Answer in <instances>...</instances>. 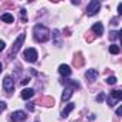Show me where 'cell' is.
Returning a JSON list of instances; mask_svg holds the SVG:
<instances>
[{"label": "cell", "mask_w": 122, "mask_h": 122, "mask_svg": "<svg viewBox=\"0 0 122 122\" xmlns=\"http://www.w3.org/2000/svg\"><path fill=\"white\" fill-rule=\"evenodd\" d=\"M118 13H119V15H122V5H121V3L118 5Z\"/></svg>", "instance_id": "cell-27"}, {"label": "cell", "mask_w": 122, "mask_h": 122, "mask_svg": "<svg viewBox=\"0 0 122 122\" xmlns=\"http://www.w3.org/2000/svg\"><path fill=\"white\" fill-rule=\"evenodd\" d=\"M33 95H35L33 89H23L22 91V99H30Z\"/></svg>", "instance_id": "cell-11"}, {"label": "cell", "mask_w": 122, "mask_h": 122, "mask_svg": "<svg viewBox=\"0 0 122 122\" xmlns=\"http://www.w3.org/2000/svg\"><path fill=\"white\" fill-rule=\"evenodd\" d=\"M53 39H55V45L60 46V33H59V30H53Z\"/></svg>", "instance_id": "cell-18"}, {"label": "cell", "mask_w": 122, "mask_h": 122, "mask_svg": "<svg viewBox=\"0 0 122 122\" xmlns=\"http://www.w3.org/2000/svg\"><path fill=\"white\" fill-rule=\"evenodd\" d=\"M36 122H37V121H36Z\"/></svg>", "instance_id": "cell-31"}, {"label": "cell", "mask_w": 122, "mask_h": 122, "mask_svg": "<svg viewBox=\"0 0 122 122\" xmlns=\"http://www.w3.org/2000/svg\"><path fill=\"white\" fill-rule=\"evenodd\" d=\"M39 102H40L42 105H45V106H52V105L55 103V99L50 98V96H45V98H40Z\"/></svg>", "instance_id": "cell-9"}, {"label": "cell", "mask_w": 122, "mask_h": 122, "mask_svg": "<svg viewBox=\"0 0 122 122\" xmlns=\"http://www.w3.org/2000/svg\"><path fill=\"white\" fill-rule=\"evenodd\" d=\"M72 95H73V89L66 88V89H65V92H63V95H62V101H68Z\"/></svg>", "instance_id": "cell-14"}, {"label": "cell", "mask_w": 122, "mask_h": 122, "mask_svg": "<svg viewBox=\"0 0 122 122\" xmlns=\"http://www.w3.org/2000/svg\"><path fill=\"white\" fill-rule=\"evenodd\" d=\"M27 118V115L23 112V111H16L10 115V121L12 122H25Z\"/></svg>", "instance_id": "cell-5"}, {"label": "cell", "mask_w": 122, "mask_h": 122, "mask_svg": "<svg viewBox=\"0 0 122 122\" xmlns=\"http://www.w3.org/2000/svg\"><path fill=\"white\" fill-rule=\"evenodd\" d=\"M106 83H108V85H115V83H116V78H115V76L108 78V79H106Z\"/></svg>", "instance_id": "cell-21"}, {"label": "cell", "mask_w": 122, "mask_h": 122, "mask_svg": "<svg viewBox=\"0 0 122 122\" xmlns=\"http://www.w3.org/2000/svg\"><path fill=\"white\" fill-rule=\"evenodd\" d=\"M2 20L5 22V23H13V16L10 15V13H5V15H2Z\"/></svg>", "instance_id": "cell-16"}, {"label": "cell", "mask_w": 122, "mask_h": 122, "mask_svg": "<svg viewBox=\"0 0 122 122\" xmlns=\"http://www.w3.org/2000/svg\"><path fill=\"white\" fill-rule=\"evenodd\" d=\"M5 108H6V103H5V102H0V112H2Z\"/></svg>", "instance_id": "cell-25"}, {"label": "cell", "mask_w": 122, "mask_h": 122, "mask_svg": "<svg viewBox=\"0 0 122 122\" xmlns=\"http://www.w3.org/2000/svg\"><path fill=\"white\" fill-rule=\"evenodd\" d=\"M3 88H5L7 92H12V91H13V88H15V83H13V79H12V76H6V78L3 79Z\"/></svg>", "instance_id": "cell-6"}, {"label": "cell", "mask_w": 122, "mask_h": 122, "mask_svg": "<svg viewBox=\"0 0 122 122\" xmlns=\"http://www.w3.org/2000/svg\"><path fill=\"white\" fill-rule=\"evenodd\" d=\"M23 55H25V59L27 60V62H36V59H37V52H36V49H33V47L26 49Z\"/></svg>", "instance_id": "cell-4"}, {"label": "cell", "mask_w": 122, "mask_h": 122, "mask_svg": "<svg viewBox=\"0 0 122 122\" xmlns=\"http://www.w3.org/2000/svg\"><path fill=\"white\" fill-rule=\"evenodd\" d=\"M109 52H111L112 55H118V53L121 52V49H119V46H116V45H111V46H109Z\"/></svg>", "instance_id": "cell-19"}, {"label": "cell", "mask_w": 122, "mask_h": 122, "mask_svg": "<svg viewBox=\"0 0 122 122\" xmlns=\"http://www.w3.org/2000/svg\"><path fill=\"white\" fill-rule=\"evenodd\" d=\"M59 73L63 75V76H69V75L72 73V71H71V68H69L68 65H60V66H59Z\"/></svg>", "instance_id": "cell-8"}, {"label": "cell", "mask_w": 122, "mask_h": 122, "mask_svg": "<svg viewBox=\"0 0 122 122\" xmlns=\"http://www.w3.org/2000/svg\"><path fill=\"white\" fill-rule=\"evenodd\" d=\"M121 113H122V108H121V106H119V108H118V109H116V115H121Z\"/></svg>", "instance_id": "cell-28"}, {"label": "cell", "mask_w": 122, "mask_h": 122, "mask_svg": "<svg viewBox=\"0 0 122 122\" xmlns=\"http://www.w3.org/2000/svg\"><path fill=\"white\" fill-rule=\"evenodd\" d=\"M63 83L68 85L71 89H78V88H79V83H78L76 81H63Z\"/></svg>", "instance_id": "cell-17"}, {"label": "cell", "mask_w": 122, "mask_h": 122, "mask_svg": "<svg viewBox=\"0 0 122 122\" xmlns=\"http://www.w3.org/2000/svg\"><path fill=\"white\" fill-rule=\"evenodd\" d=\"M5 46H6V43H5L3 40H0V52H3V50H5Z\"/></svg>", "instance_id": "cell-23"}, {"label": "cell", "mask_w": 122, "mask_h": 122, "mask_svg": "<svg viewBox=\"0 0 122 122\" xmlns=\"http://www.w3.org/2000/svg\"><path fill=\"white\" fill-rule=\"evenodd\" d=\"M92 30H93L96 35H99V36H101V35L103 33V26H102V23H99V22H98V23H95V25L92 26Z\"/></svg>", "instance_id": "cell-12"}, {"label": "cell", "mask_w": 122, "mask_h": 122, "mask_svg": "<svg viewBox=\"0 0 122 122\" xmlns=\"http://www.w3.org/2000/svg\"><path fill=\"white\" fill-rule=\"evenodd\" d=\"M98 76H99V72H98L96 69H88V72H86V79H88V81L95 82V81L98 79Z\"/></svg>", "instance_id": "cell-7"}, {"label": "cell", "mask_w": 122, "mask_h": 122, "mask_svg": "<svg viewBox=\"0 0 122 122\" xmlns=\"http://www.w3.org/2000/svg\"><path fill=\"white\" fill-rule=\"evenodd\" d=\"M27 109H30V111H33V103H27Z\"/></svg>", "instance_id": "cell-29"}, {"label": "cell", "mask_w": 122, "mask_h": 122, "mask_svg": "<svg viewBox=\"0 0 122 122\" xmlns=\"http://www.w3.org/2000/svg\"><path fill=\"white\" fill-rule=\"evenodd\" d=\"M111 96H112L113 99H116V101H121V99H122V91L115 89V91H112V92H111Z\"/></svg>", "instance_id": "cell-15"}, {"label": "cell", "mask_w": 122, "mask_h": 122, "mask_svg": "<svg viewBox=\"0 0 122 122\" xmlns=\"http://www.w3.org/2000/svg\"><path fill=\"white\" fill-rule=\"evenodd\" d=\"M103 98H105V95H103V93H101V95H98V98H96V99L101 102V101H103Z\"/></svg>", "instance_id": "cell-26"}, {"label": "cell", "mask_w": 122, "mask_h": 122, "mask_svg": "<svg viewBox=\"0 0 122 122\" xmlns=\"http://www.w3.org/2000/svg\"><path fill=\"white\" fill-rule=\"evenodd\" d=\"M73 65H75L76 68H81V66L83 65V57H82V53H78V55L75 56V59H73Z\"/></svg>", "instance_id": "cell-10"}, {"label": "cell", "mask_w": 122, "mask_h": 122, "mask_svg": "<svg viewBox=\"0 0 122 122\" xmlns=\"http://www.w3.org/2000/svg\"><path fill=\"white\" fill-rule=\"evenodd\" d=\"M29 82H30V79H29V78H25V79L22 81V85H27Z\"/></svg>", "instance_id": "cell-24"}, {"label": "cell", "mask_w": 122, "mask_h": 122, "mask_svg": "<svg viewBox=\"0 0 122 122\" xmlns=\"http://www.w3.org/2000/svg\"><path fill=\"white\" fill-rule=\"evenodd\" d=\"M33 35H35V39H36L37 42H46V40H49V37H50V30H49L46 26L36 25L35 29H33Z\"/></svg>", "instance_id": "cell-1"}, {"label": "cell", "mask_w": 122, "mask_h": 122, "mask_svg": "<svg viewBox=\"0 0 122 122\" xmlns=\"http://www.w3.org/2000/svg\"><path fill=\"white\" fill-rule=\"evenodd\" d=\"M25 33H22V35H19V37L16 39V42L13 43V47H12V50H10V53H9V59H13L17 53H19V50H20V47H22V45H23V42H25Z\"/></svg>", "instance_id": "cell-2"}, {"label": "cell", "mask_w": 122, "mask_h": 122, "mask_svg": "<svg viewBox=\"0 0 122 122\" xmlns=\"http://www.w3.org/2000/svg\"><path fill=\"white\" fill-rule=\"evenodd\" d=\"M2 68H3V66H2V63H0V73H2Z\"/></svg>", "instance_id": "cell-30"}, {"label": "cell", "mask_w": 122, "mask_h": 122, "mask_svg": "<svg viewBox=\"0 0 122 122\" xmlns=\"http://www.w3.org/2000/svg\"><path fill=\"white\" fill-rule=\"evenodd\" d=\"M101 9V3L98 2V0H92V2H89L88 7H86V13L88 16H95Z\"/></svg>", "instance_id": "cell-3"}, {"label": "cell", "mask_w": 122, "mask_h": 122, "mask_svg": "<svg viewBox=\"0 0 122 122\" xmlns=\"http://www.w3.org/2000/svg\"><path fill=\"white\" fill-rule=\"evenodd\" d=\"M116 102H119V101H116V99H113V98H111V96H109V99H108V103H109V106H113Z\"/></svg>", "instance_id": "cell-22"}, {"label": "cell", "mask_w": 122, "mask_h": 122, "mask_svg": "<svg viewBox=\"0 0 122 122\" xmlns=\"http://www.w3.org/2000/svg\"><path fill=\"white\" fill-rule=\"evenodd\" d=\"M119 37V32H111L109 33V39L111 40H115V39H118Z\"/></svg>", "instance_id": "cell-20"}, {"label": "cell", "mask_w": 122, "mask_h": 122, "mask_svg": "<svg viewBox=\"0 0 122 122\" xmlns=\"http://www.w3.org/2000/svg\"><path fill=\"white\" fill-rule=\"evenodd\" d=\"M73 109H75V103H68V105H66V108L62 111V116H63V118H66V116L69 115V112H71V111H73Z\"/></svg>", "instance_id": "cell-13"}]
</instances>
